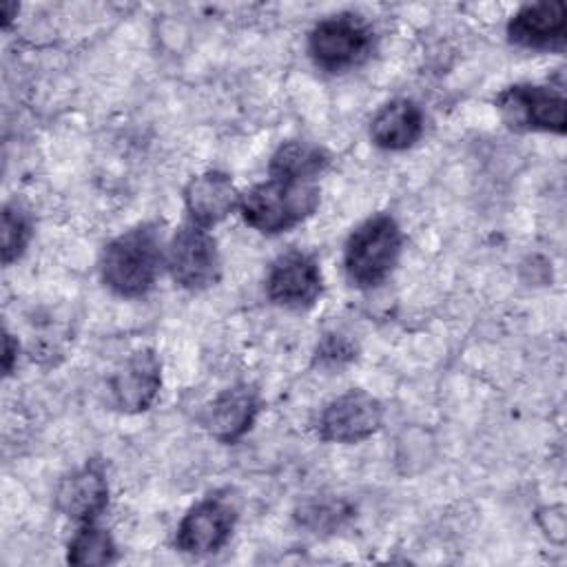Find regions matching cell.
<instances>
[{"label":"cell","mask_w":567,"mask_h":567,"mask_svg":"<svg viewBox=\"0 0 567 567\" xmlns=\"http://www.w3.org/2000/svg\"><path fill=\"white\" fill-rule=\"evenodd\" d=\"M13 13H18V4L4 2V4H2V18H4V24H9V20H11V16H13Z\"/></svg>","instance_id":"21"},{"label":"cell","mask_w":567,"mask_h":567,"mask_svg":"<svg viewBox=\"0 0 567 567\" xmlns=\"http://www.w3.org/2000/svg\"><path fill=\"white\" fill-rule=\"evenodd\" d=\"M239 193L233 179L221 171H206L193 177L184 188V204L190 221L197 226H213L239 208Z\"/></svg>","instance_id":"13"},{"label":"cell","mask_w":567,"mask_h":567,"mask_svg":"<svg viewBox=\"0 0 567 567\" xmlns=\"http://www.w3.org/2000/svg\"><path fill=\"white\" fill-rule=\"evenodd\" d=\"M352 359H354V346L346 337H341L337 332L326 334L321 339L319 348H317V361L321 365H330V368L337 365L339 368L341 363H348Z\"/></svg>","instance_id":"19"},{"label":"cell","mask_w":567,"mask_h":567,"mask_svg":"<svg viewBox=\"0 0 567 567\" xmlns=\"http://www.w3.org/2000/svg\"><path fill=\"white\" fill-rule=\"evenodd\" d=\"M16 354H18V343H16L13 337L7 332V334H4V357H2V365H4V372H7V374L13 370Z\"/></svg>","instance_id":"20"},{"label":"cell","mask_w":567,"mask_h":567,"mask_svg":"<svg viewBox=\"0 0 567 567\" xmlns=\"http://www.w3.org/2000/svg\"><path fill=\"white\" fill-rule=\"evenodd\" d=\"M423 135V111L412 100H392L370 122V137L379 148L405 151Z\"/></svg>","instance_id":"15"},{"label":"cell","mask_w":567,"mask_h":567,"mask_svg":"<svg viewBox=\"0 0 567 567\" xmlns=\"http://www.w3.org/2000/svg\"><path fill=\"white\" fill-rule=\"evenodd\" d=\"M319 206L315 182L270 177L239 197L244 221L259 233H281L308 219Z\"/></svg>","instance_id":"2"},{"label":"cell","mask_w":567,"mask_h":567,"mask_svg":"<svg viewBox=\"0 0 567 567\" xmlns=\"http://www.w3.org/2000/svg\"><path fill=\"white\" fill-rule=\"evenodd\" d=\"M162 261V233L155 224H140L106 244L102 281L120 297H142L157 281Z\"/></svg>","instance_id":"1"},{"label":"cell","mask_w":567,"mask_h":567,"mask_svg":"<svg viewBox=\"0 0 567 567\" xmlns=\"http://www.w3.org/2000/svg\"><path fill=\"white\" fill-rule=\"evenodd\" d=\"M330 164V155L310 142H286L270 157V177L295 179V182H312L317 175L326 171Z\"/></svg>","instance_id":"16"},{"label":"cell","mask_w":567,"mask_h":567,"mask_svg":"<svg viewBox=\"0 0 567 567\" xmlns=\"http://www.w3.org/2000/svg\"><path fill=\"white\" fill-rule=\"evenodd\" d=\"M496 106L507 126L518 131L565 133L567 109L563 93L549 86L516 84L498 93Z\"/></svg>","instance_id":"6"},{"label":"cell","mask_w":567,"mask_h":567,"mask_svg":"<svg viewBox=\"0 0 567 567\" xmlns=\"http://www.w3.org/2000/svg\"><path fill=\"white\" fill-rule=\"evenodd\" d=\"M383 423V405L363 390H348L332 399L319 414L317 432L323 441L359 443L372 436Z\"/></svg>","instance_id":"7"},{"label":"cell","mask_w":567,"mask_h":567,"mask_svg":"<svg viewBox=\"0 0 567 567\" xmlns=\"http://www.w3.org/2000/svg\"><path fill=\"white\" fill-rule=\"evenodd\" d=\"M374 33L357 13H337L315 24L308 51L317 66L337 73L359 66L372 53Z\"/></svg>","instance_id":"4"},{"label":"cell","mask_w":567,"mask_h":567,"mask_svg":"<svg viewBox=\"0 0 567 567\" xmlns=\"http://www.w3.org/2000/svg\"><path fill=\"white\" fill-rule=\"evenodd\" d=\"M31 239L29 215L18 204H7L2 208V261L13 264L27 248Z\"/></svg>","instance_id":"18"},{"label":"cell","mask_w":567,"mask_h":567,"mask_svg":"<svg viewBox=\"0 0 567 567\" xmlns=\"http://www.w3.org/2000/svg\"><path fill=\"white\" fill-rule=\"evenodd\" d=\"M235 525V507L210 496L193 505L177 525L175 545L186 554H210L224 547Z\"/></svg>","instance_id":"10"},{"label":"cell","mask_w":567,"mask_h":567,"mask_svg":"<svg viewBox=\"0 0 567 567\" xmlns=\"http://www.w3.org/2000/svg\"><path fill=\"white\" fill-rule=\"evenodd\" d=\"M115 543L106 529L95 527L93 523H84L69 543L66 560L78 567L89 565H109L115 560Z\"/></svg>","instance_id":"17"},{"label":"cell","mask_w":567,"mask_h":567,"mask_svg":"<svg viewBox=\"0 0 567 567\" xmlns=\"http://www.w3.org/2000/svg\"><path fill=\"white\" fill-rule=\"evenodd\" d=\"M162 385V363L148 348L126 357L109 379V392L117 410L144 412L153 405Z\"/></svg>","instance_id":"9"},{"label":"cell","mask_w":567,"mask_h":567,"mask_svg":"<svg viewBox=\"0 0 567 567\" xmlns=\"http://www.w3.org/2000/svg\"><path fill=\"white\" fill-rule=\"evenodd\" d=\"M257 412V392L250 385H233L213 399L204 425L217 441L235 443L252 427Z\"/></svg>","instance_id":"14"},{"label":"cell","mask_w":567,"mask_h":567,"mask_svg":"<svg viewBox=\"0 0 567 567\" xmlns=\"http://www.w3.org/2000/svg\"><path fill=\"white\" fill-rule=\"evenodd\" d=\"M507 38L523 49H563L567 38V9L565 2H536L518 9L509 24Z\"/></svg>","instance_id":"11"},{"label":"cell","mask_w":567,"mask_h":567,"mask_svg":"<svg viewBox=\"0 0 567 567\" xmlns=\"http://www.w3.org/2000/svg\"><path fill=\"white\" fill-rule=\"evenodd\" d=\"M109 503V483L95 463L66 474L55 489L58 509L75 523H93Z\"/></svg>","instance_id":"12"},{"label":"cell","mask_w":567,"mask_h":567,"mask_svg":"<svg viewBox=\"0 0 567 567\" xmlns=\"http://www.w3.org/2000/svg\"><path fill=\"white\" fill-rule=\"evenodd\" d=\"M401 228L394 217L381 213L352 230L343 248V268L359 288L383 284L394 270L401 252Z\"/></svg>","instance_id":"3"},{"label":"cell","mask_w":567,"mask_h":567,"mask_svg":"<svg viewBox=\"0 0 567 567\" xmlns=\"http://www.w3.org/2000/svg\"><path fill=\"white\" fill-rule=\"evenodd\" d=\"M166 266L175 284L186 290H204L219 279V252L213 235L197 224L182 226L168 248Z\"/></svg>","instance_id":"5"},{"label":"cell","mask_w":567,"mask_h":567,"mask_svg":"<svg viewBox=\"0 0 567 567\" xmlns=\"http://www.w3.org/2000/svg\"><path fill=\"white\" fill-rule=\"evenodd\" d=\"M270 301L284 308H308L321 295V270L312 255L288 250L275 259L266 277Z\"/></svg>","instance_id":"8"}]
</instances>
